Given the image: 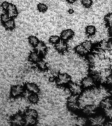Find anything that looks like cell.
I'll use <instances>...</instances> for the list:
<instances>
[{
    "label": "cell",
    "mask_w": 112,
    "mask_h": 126,
    "mask_svg": "<svg viewBox=\"0 0 112 126\" xmlns=\"http://www.w3.org/2000/svg\"><path fill=\"white\" fill-rule=\"evenodd\" d=\"M79 95L71 94L68 98L67 100V107L69 110L72 112H77L81 109L80 104L79 102Z\"/></svg>",
    "instance_id": "cell-1"
},
{
    "label": "cell",
    "mask_w": 112,
    "mask_h": 126,
    "mask_svg": "<svg viewBox=\"0 0 112 126\" xmlns=\"http://www.w3.org/2000/svg\"><path fill=\"white\" fill-rule=\"evenodd\" d=\"M71 81V78L67 73L58 74L56 78V83L60 86H66Z\"/></svg>",
    "instance_id": "cell-2"
},
{
    "label": "cell",
    "mask_w": 112,
    "mask_h": 126,
    "mask_svg": "<svg viewBox=\"0 0 112 126\" xmlns=\"http://www.w3.org/2000/svg\"><path fill=\"white\" fill-rule=\"evenodd\" d=\"M107 118L104 114H95L93 116H90L89 119V122L91 125L93 126H102L104 125L106 122Z\"/></svg>",
    "instance_id": "cell-3"
},
{
    "label": "cell",
    "mask_w": 112,
    "mask_h": 126,
    "mask_svg": "<svg viewBox=\"0 0 112 126\" xmlns=\"http://www.w3.org/2000/svg\"><path fill=\"white\" fill-rule=\"evenodd\" d=\"M96 80L92 76H87L82 79L81 84L84 89H89L93 88L96 85Z\"/></svg>",
    "instance_id": "cell-4"
},
{
    "label": "cell",
    "mask_w": 112,
    "mask_h": 126,
    "mask_svg": "<svg viewBox=\"0 0 112 126\" xmlns=\"http://www.w3.org/2000/svg\"><path fill=\"white\" fill-rule=\"evenodd\" d=\"M25 87L21 85H15L11 87L10 95L12 98H17L18 96H22L25 91Z\"/></svg>",
    "instance_id": "cell-5"
},
{
    "label": "cell",
    "mask_w": 112,
    "mask_h": 126,
    "mask_svg": "<svg viewBox=\"0 0 112 126\" xmlns=\"http://www.w3.org/2000/svg\"><path fill=\"white\" fill-rule=\"evenodd\" d=\"M81 112L84 116H92L96 114L97 112V106L94 104H87L86 106H83L81 108Z\"/></svg>",
    "instance_id": "cell-6"
},
{
    "label": "cell",
    "mask_w": 112,
    "mask_h": 126,
    "mask_svg": "<svg viewBox=\"0 0 112 126\" xmlns=\"http://www.w3.org/2000/svg\"><path fill=\"white\" fill-rule=\"evenodd\" d=\"M68 86L69 90H70L71 93V94H77V95H80V94H82L83 89H84L81 84H79V83L75 82H71V81L69 83Z\"/></svg>",
    "instance_id": "cell-7"
},
{
    "label": "cell",
    "mask_w": 112,
    "mask_h": 126,
    "mask_svg": "<svg viewBox=\"0 0 112 126\" xmlns=\"http://www.w3.org/2000/svg\"><path fill=\"white\" fill-rule=\"evenodd\" d=\"M12 125L14 126H23L25 125V120H24V116H23L21 113L16 114L11 118V120Z\"/></svg>",
    "instance_id": "cell-8"
},
{
    "label": "cell",
    "mask_w": 112,
    "mask_h": 126,
    "mask_svg": "<svg viewBox=\"0 0 112 126\" xmlns=\"http://www.w3.org/2000/svg\"><path fill=\"white\" fill-rule=\"evenodd\" d=\"M24 87H25L26 90L28 91L29 93H37L38 94L40 91L38 85L35 83H26Z\"/></svg>",
    "instance_id": "cell-9"
},
{
    "label": "cell",
    "mask_w": 112,
    "mask_h": 126,
    "mask_svg": "<svg viewBox=\"0 0 112 126\" xmlns=\"http://www.w3.org/2000/svg\"><path fill=\"white\" fill-rule=\"evenodd\" d=\"M34 47H35V51H37V53H39V55H41L42 57L45 56L47 54V45H45L44 42H43V41H39V43H37V45Z\"/></svg>",
    "instance_id": "cell-10"
},
{
    "label": "cell",
    "mask_w": 112,
    "mask_h": 126,
    "mask_svg": "<svg viewBox=\"0 0 112 126\" xmlns=\"http://www.w3.org/2000/svg\"><path fill=\"white\" fill-rule=\"evenodd\" d=\"M55 45V49L58 53H65L68 50V43L66 41L62 39H60Z\"/></svg>",
    "instance_id": "cell-11"
},
{
    "label": "cell",
    "mask_w": 112,
    "mask_h": 126,
    "mask_svg": "<svg viewBox=\"0 0 112 126\" xmlns=\"http://www.w3.org/2000/svg\"><path fill=\"white\" fill-rule=\"evenodd\" d=\"M74 35V32L71 29H66L61 32L60 38L62 40L67 41L71 39Z\"/></svg>",
    "instance_id": "cell-12"
},
{
    "label": "cell",
    "mask_w": 112,
    "mask_h": 126,
    "mask_svg": "<svg viewBox=\"0 0 112 126\" xmlns=\"http://www.w3.org/2000/svg\"><path fill=\"white\" fill-rule=\"evenodd\" d=\"M100 106L103 110L111 108L112 107V98L109 96H106L105 98H102L100 102Z\"/></svg>",
    "instance_id": "cell-13"
},
{
    "label": "cell",
    "mask_w": 112,
    "mask_h": 126,
    "mask_svg": "<svg viewBox=\"0 0 112 126\" xmlns=\"http://www.w3.org/2000/svg\"><path fill=\"white\" fill-rule=\"evenodd\" d=\"M6 11H7V13L8 14V15L9 16V17L11 18L16 17L18 15L17 8L14 4L10 3L7 10Z\"/></svg>",
    "instance_id": "cell-14"
},
{
    "label": "cell",
    "mask_w": 112,
    "mask_h": 126,
    "mask_svg": "<svg viewBox=\"0 0 112 126\" xmlns=\"http://www.w3.org/2000/svg\"><path fill=\"white\" fill-rule=\"evenodd\" d=\"M42 56L41 55H39V53H37V51H33L31 52L29 55V61L32 63H35L37 64L39 61H41Z\"/></svg>",
    "instance_id": "cell-15"
},
{
    "label": "cell",
    "mask_w": 112,
    "mask_h": 126,
    "mask_svg": "<svg viewBox=\"0 0 112 126\" xmlns=\"http://www.w3.org/2000/svg\"><path fill=\"white\" fill-rule=\"evenodd\" d=\"M75 51L77 55H81V56H84V55H86L87 54H88L84 49V47H83V45H82V43L77 45L75 48Z\"/></svg>",
    "instance_id": "cell-16"
},
{
    "label": "cell",
    "mask_w": 112,
    "mask_h": 126,
    "mask_svg": "<svg viewBox=\"0 0 112 126\" xmlns=\"http://www.w3.org/2000/svg\"><path fill=\"white\" fill-rule=\"evenodd\" d=\"M3 26L5 28V29L8 30H12L14 29V28H15V21L14 20L13 18H10L9 20H7L3 24Z\"/></svg>",
    "instance_id": "cell-17"
},
{
    "label": "cell",
    "mask_w": 112,
    "mask_h": 126,
    "mask_svg": "<svg viewBox=\"0 0 112 126\" xmlns=\"http://www.w3.org/2000/svg\"><path fill=\"white\" fill-rule=\"evenodd\" d=\"M85 33L88 36H93L96 33V27L93 25H88L85 28Z\"/></svg>",
    "instance_id": "cell-18"
},
{
    "label": "cell",
    "mask_w": 112,
    "mask_h": 126,
    "mask_svg": "<svg viewBox=\"0 0 112 126\" xmlns=\"http://www.w3.org/2000/svg\"><path fill=\"white\" fill-rule=\"evenodd\" d=\"M28 98L29 102L31 104H37L39 100V96H38L37 93H29Z\"/></svg>",
    "instance_id": "cell-19"
},
{
    "label": "cell",
    "mask_w": 112,
    "mask_h": 126,
    "mask_svg": "<svg viewBox=\"0 0 112 126\" xmlns=\"http://www.w3.org/2000/svg\"><path fill=\"white\" fill-rule=\"evenodd\" d=\"M24 115H25V116H30V117L34 118H35V119H37V118H38V112H37V110H35V109H31V108L27 109V110L25 111Z\"/></svg>",
    "instance_id": "cell-20"
},
{
    "label": "cell",
    "mask_w": 112,
    "mask_h": 126,
    "mask_svg": "<svg viewBox=\"0 0 112 126\" xmlns=\"http://www.w3.org/2000/svg\"><path fill=\"white\" fill-rule=\"evenodd\" d=\"M82 45H83V47H84V49L88 53H90L93 49V44L90 41L86 40V41H83L82 43Z\"/></svg>",
    "instance_id": "cell-21"
},
{
    "label": "cell",
    "mask_w": 112,
    "mask_h": 126,
    "mask_svg": "<svg viewBox=\"0 0 112 126\" xmlns=\"http://www.w3.org/2000/svg\"><path fill=\"white\" fill-rule=\"evenodd\" d=\"M24 120H25V125L31 126V125H35L37 124V119L24 115Z\"/></svg>",
    "instance_id": "cell-22"
},
{
    "label": "cell",
    "mask_w": 112,
    "mask_h": 126,
    "mask_svg": "<svg viewBox=\"0 0 112 126\" xmlns=\"http://www.w3.org/2000/svg\"><path fill=\"white\" fill-rule=\"evenodd\" d=\"M28 42L31 45H32L33 47H35L37 45V43L39 42V39L37 38L36 36L34 35H31L28 37Z\"/></svg>",
    "instance_id": "cell-23"
},
{
    "label": "cell",
    "mask_w": 112,
    "mask_h": 126,
    "mask_svg": "<svg viewBox=\"0 0 112 126\" xmlns=\"http://www.w3.org/2000/svg\"><path fill=\"white\" fill-rule=\"evenodd\" d=\"M37 68L41 71H45L47 69V64L45 61L41 59L37 63Z\"/></svg>",
    "instance_id": "cell-24"
},
{
    "label": "cell",
    "mask_w": 112,
    "mask_h": 126,
    "mask_svg": "<svg viewBox=\"0 0 112 126\" xmlns=\"http://www.w3.org/2000/svg\"><path fill=\"white\" fill-rule=\"evenodd\" d=\"M60 39V37H59L58 35H51V37H49V42L53 45H56Z\"/></svg>",
    "instance_id": "cell-25"
},
{
    "label": "cell",
    "mask_w": 112,
    "mask_h": 126,
    "mask_svg": "<svg viewBox=\"0 0 112 126\" xmlns=\"http://www.w3.org/2000/svg\"><path fill=\"white\" fill-rule=\"evenodd\" d=\"M37 9L39 12L41 13H45L48 9V7L46 4L43 3H39L37 6Z\"/></svg>",
    "instance_id": "cell-26"
},
{
    "label": "cell",
    "mask_w": 112,
    "mask_h": 126,
    "mask_svg": "<svg viewBox=\"0 0 112 126\" xmlns=\"http://www.w3.org/2000/svg\"><path fill=\"white\" fill-rule=\"evenodd\" d=\"M104 116H106L107 119L110 120H112V107L107 109L104 110Z\"/></svg>",
    "instance_id": "cell-27"
},
{
    "label": "cell",
    "mask_w": 112,
    "mask_h": 126,
    "mask_svg": "<svg viewBox=\"0 0 112 126\" xmlns=\"http://www.w3.org/2000/svg\"><path fill=\"white\" fill-rule=\"evenodd\" d=\"M81 4L85 8H90L92 5L93 1L92 0H81Z\"/></svg>",
    "instance_id": "cell-28"
},
{
    "label": "cell",
    "mask_w": 112,
    "mask_h": 126,
    "mask_svg": "<svg viewBox=\"0 0 112 126\" xmlns=\"http://www.w3.org/2000/svg\"><path fill=\"white\" fill-rule=\"evenodd\" d=\"M105 21L109 27L112 26V13L108 14L105 16Z\"/></svg>",
    "instance_id": "cell-29"
},
{
    "label": "cell",
    "mask_w": 112,
    "mask_h": 126,
    "mask_svg": "<svg viewBox=\"0 0 112 126\" xmlns=\"http://www.w3.org/2000/svg\"><path fill=\"white\" fill-rule=\"evenodd\" d=\"M10 18H11L9 17V16L8 15V14L7 13L1 14V16H0V20H1V22L3 24L6 22L7 21V20H9Z\"/></svg>",
    "instance_id": "cell-30"
},
{
    "label": "cell",
    "mask_w": 112,
    "mask_h": 126,
    "mask_svg": "<svg viewBox=\"0 0 112 126\" xmlns=\"http://www.w3.org/2000/svg\"><path fill=\"white\" fill-rule=\"evenodd\" d=\"M106 83L108 86L110 87H112V73L108 74V76L106 78Z\"/></svg>",
    "instance_id": "cell-31"
},
{
    "label": "cell",
    "mask_w": 112,
    "mask_h": 126,
    "mask_svg": "<svg viewBox=\"0 0 112 126\" xmlns=\"http://www.w3.org/2000/svg\"><path fill=\"white\" fill-rule=\"evenodd\" d=\"M10 3H9L8 1H3V3H1V7L2 9L4 10V11H7L8 9V7H9V6Z\"/></svg>",
    "instance_id": "cell-32"
},
{
    "label": "cell",
    "mask_w": 112,
    "mask_h": 126,
    "mask_svg": "<svg viewBox=\"0 0 112 126\" xmlns=\"http://www.w3.org/2000/svg\"><path fill=\"white\" fill-rule=\"evenodd\" d=\"M66 1L68 3H69L73 4V3H74L77 0H66Z\"/></svg>",
    "instance_id": "cell-33"
},
{
    "label": "cell",
    "mask_w": 112,
    "mask_h": 126,
    "mask_svg": "<svg viewBox=\"0 0 112 126\" xmlns=\"http://www.w3.org/2000/svg\"><path fill=\"white\" fill-rule=\"evenodd\" d=\"M109 33H110V35L112 36V26L109 27Z\"/></svg>",
    "instance_id": "cell-34"
}]
</instances>
